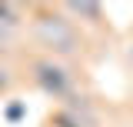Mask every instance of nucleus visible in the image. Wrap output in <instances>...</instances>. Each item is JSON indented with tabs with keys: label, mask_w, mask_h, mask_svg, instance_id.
<instances>
[{
	"label": "nucleus",
	"mask_w": 133,
	"mask_h": 127,
	"mask_svg": "<svg viewBox=\"0 0 133 127\" xmlns=\"http://www.w3.org/2000/svg\"><path fill=\"white\" fill-rule=\"evenodd\" d=\"M30 37L33 44L43 50L47 57H77L83 50V30L60 10V7H43V3H33L30 7Z\"/></svg>",
	"instance_id": "1"
},
{
	"label": "nucleus",
	"mask_w": 133,
	"mask_h": 127,
	"mask_svg": "<svg viewBox=\"0 0 133 127\" xmlns=\"http://www.w3.org/2000/svg\"><path fill=\"white\" fill-rule=\"evenodd\" d=\"M27 74H30V84L40 94H47L50 100L70 104L77 97V77H73V70L63 60H57V57H47V54L30 57L27 60Z\"/></svg>",
	"instance_id": "2"
},
{
	"label": "nucleus",
	"mask_w": 133,
	"mask_h": 127,
	"mask_svg": "<svg viewBox=\"0 0 133 127\" xmlns=\"http://www.w3.org/2000/svg\"><path fill=\"white\" fill-rule=\"evenodd\" d=\"M57 7H60L77 27L83 24V27H93V30H107V14H103L100 3H87V0H83V3H57Z\"/></svg>",
	"instance_id": "3"
},
{
	"label": "nucleus",
	"mask_w": 133,
	"mask_h": 127,
	"mask_svg": "<svg viewBox=\"0 0 133 127\" xmlns=\"http://www.w3.org/2000/svg\"><path fill=\"white\" fill-rule=\"evenodd\" d=\"M10 87H14V74H10V67H7V63L0 60V97L7 94Z\"/></svg>",
	"instance_id": "4"
},
{
	"label": "nucleus",
	"mask_w": 133,
	"mask_h": 127,
	"mask_svg": "<svg viewBox=\"0 0 133 127\" xmlns=\"http://www.w3.org/2000/svg\"><path fill=\"white\" fill-rule=\"evenodd\" d=\"M20 117H27V104H23V100H17V104L7 107V120H10V124H17Z\"/></svg>",
	"instance_id": "5"
}]
</instances>
